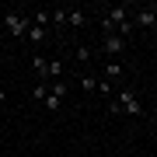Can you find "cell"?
<instances>
[{"label": "cell", "mask_w": 157, "mask_h": 157, "mask_svg": "<svg viewBox=\"0 0 157 157\" xmlns=\"http://www.w3.org/2000/svg\"><path fill=\"white\" fill-rule=\"evenodd\" d=\"M115 101L122 105V115H143V105H140V98H136V91H133V87L115 91Z\"/></svg>", "instance_id": "obj_1"}, {"label": "cell", "mask_w": 157, "mask_h": 157, "mask_svg": "<svg viewBox=\"0 0 157 157\" xmlns=\"http://www.w3.org/2000/svg\"><path fill=\"white\" fill-rule=\"evenodd\" d=\"M45 94H49V84H35L28 98H32V101H45Z\"/></svg>", "instance_id": "obj_11"}, {"label": "cell", "mask_w": 157, "mask_h": 157, "mask_svg": "<svg viewBox=\"0 0 157 157\" xmlns=\"http://www.w3.org/2000/svg\"><path fill=\"white\" fill-rule=\"evenodd\" d=\"M77 59H80V63L91 59V49H87V45H80V49H77Z\"/></svg>", "instance_id": "obj_16"}, {"label": "cell", "mask_w": 157, "mask_h": 157, "mask_svg": "<svg viewBox=\"0 0 157 157\" xmlns=\"http://www.w3.org/2000/svg\"><path fill=\"white\" fill-rule=\"evenodd\" d=\"M126 21H129V7H126V4H119V7H112V11L101 17V28H105V35H112L119 25H126Z\"/></svg>", "instance_id": "obj_2"}, {"label": "cell", "mask_w": 157, "mask_h": 157, "mask_svg": "<svg viewBox=\"0 0 157 157\" xmlns=\"http://www.w3.org/2000/svg\"><path fill=\"white\" fill-rule=\"evenodd\" d=\"M49 112H59V105H63V98H56V94H45V101H42Z\"/></svg>", "instance_id": "obj_13"}, {"label": "cell", "mask_w": 157, "mask_h": 157, "mask_svg": "<svg viewBox=\"0 0 157 157\" xmlns=\"http://www.w3.org/2000/svg\"><path fill=\"white\" fill-rule=\"evenodd\" d=\"M119 77H122V67L108 59V63H105V80H119Z\"/></svg>", "instance_id": "obj_9"}, {"label": "cell", "mask_w": 157, "mask_h": 157, "mask_svg": "<svg viewBox=\"0 0 157 157\" xmlns=\"http://www.w3.org/2000/svg\"><path fill=\"white\" fill-rule=\"evenodd\" d=\"M101 49H105L108 56H119V52L126 49V39H119V35L112 32V35H105V39H101Z\"/></svg>", "instance_id": "obj_4"}, {"label": "cell", "mask_w": 157, "mask_h": 157, "mask_svg": "<svg viewBox=\"0 0 157 157\" xmlns=\"http://www.w3.org/2000/svg\"><path fill=\"white\" fill-rule=\"evenodd\" d=\"M133 25H136V28H154V25H157V14L150 11V7H140L136 17H133Z\"/></svg>", "instance_id": "obj_5"}, {"label": "cell", "mask_w": 157, "mask_h": 157, "mask_svg": "<svg viewBox=\"0 0 157 157\" xmlns=\"http://www.w3.org/2000/svg\"><path fill=\"white\" fill-rule=\"evenodd\" d=\"M49 94L63 98V94H67V80H52V84H49Z\"/></svg>", "instance_id": "obj_14"}, {"label": "cell", "mask_w": 157, "mask_h": 157, "mask_svg": "<svg viewBox=\"0 0 157 157\" xmlns=\"http://www.w3.org/2000/svg\"><path fill=\"white\" fill-rule=\"evenodd\" d=\"M80 87H84V91H98V77H91V73H80Z\"/></svg>", "instance_id": "obj_12"}, {"label": "cell", "mask_w": 157, "mask_h": 157, "mask_svg": "<svg viewBox=\"0 0 157 157\" xmlns=\"http://www.w3.org/2000/svg\"><path fill=\"white\" fill-rule=\"evenodd\" d=\"M67 25H70V28H84V25H87V14L77 11V7H67Z\"/></svg>", "instance_id": "obj_7"}, {"label": "cell", "mask_w": 157, "mask_h": 157, "mask_svg": "<svg viewBox=\"0 0 157 157\" xmlns=\"http://www.w3.org/2000/svg\"><path fill=\"white\" fill-rule=\"evenodd\" d=\"M28 25H32V21H28L25 14H17V11H7V14H4V28L11 32L14 39H25V32H28Z\"/></svg>", "instance_id": "obj_3"}, {"label": "cell", "mask_w": 157, "mask_h": 157, "mask_svg": "<svg viewBox=\"0 0 157 157\" xmlns=\"http://www.w3.org/2000/svg\"><path fill=\"white\" fill-rule=\"evenodd\" d=\"M25 35H28V42H35V45H39V42H45V39H49V28H42V25H28V32H25Z\"/></svg>", "instance_id": "obj_8"}, {"label": "cell", "mask_w": 157, "mask_h": 157, "mask_svg": "<svg viewBox=\"0 0 157 157\" xmlns=\"http://www.w3.org/2000/svg\"><path fill=\"white\" fill-rule=\"evenodd\" d=\"M32 70L39 77V84H49V59L45 56H32Z\"/></svg>", "instance_id": "obj_6"}, {"label": "cell", "mask_w": 157, "mask_h": 157, "mask_svg": "<svg viewBox=\"0 0 157 157\" xmlns=\"http://www.w3.org/2000/svg\"><path fill=\"white\" fill-rule=\"evenodd\" d=\"M98 94H112V80H105V77H98Z\"/></svg>", "instance_id": "obj_15"}, {"label": "cell", "mask_w": 157, "mask_h": 157, "mask_svg": "<svg viewBox=\"0 0 157 157\" xmlns=\"http://www.w3.org/2000/svg\"><path fill=\"white\" fill-rule=\"evenodd\" d=\"M52 80H63V63L59 59H49V84Z\"/></svg>", "instance_id": "obj_10"}, {"label": "cell", "mask_w": 157, "mask_h": 157, "mask_svg": "<svg viewBox=\"0 0 157 157\" xmlns=\"http://www.w3.org/2000/svg\"><path fill=\"white\" fill-rule=\"evenodd\" d=\"M4 101H7V94H4V87H0V105H4Z\"/></svg>", "instance_id": "obj_17"}, {"label": "cell", "mask_w": 157, "mask_h": 157, "mask_svg": "<svg viewBox=\"0 0 157 157\" xmlns=\"http://www.w3.org/2000/svg\"><path fill=\"white\" fill-rule=\"evenodd\" d=\"M154 67H157V56H154Z\"/></svg>", "instance_id": "obj_19"}, {"label": "cell", "mask_w": 157, "mask_h": 157, "mask_svg": "<svg viewBox=\"0 0 157 157\" xmlns=\"http://www.w3.org/2000/svg\"><path fill=\"white\" fill-rule=\"evenodd\" d=\"M150 11H154V14H157V0H154V4H150Z\"/></svg>", "instance_id": "obj_18"}]
</instances>
